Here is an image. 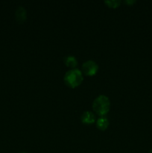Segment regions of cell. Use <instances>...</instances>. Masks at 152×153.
I'll return each mask as SVG.
<instances>
[{
	"label": "cell",
	"instance_id": "obj_10",
	"mask_svg": "<svg viewBox=\"0 0 152 153\" xmlns=\"http://www.w3.org/2000/svg\"><path fill=\"white\" fill-rule=\"evenodd\" d=\"M149 153H152V149H151V150H150V151H149Z\"/></svg>",
	"mask_w": 152,
	"mask_h": 153
},
{
	"label": "cell",
	"instance_id": "obj_1",
	"mask_svg": "<svg viewBox=\"0 0 152 153\" xmlns=\"http://www.w3.org/2000/svg\"><path fill=\"white\" fill-rule=\"evenodd\" d=\"M92 109L98 115L104 117L110 109V101L105 95L98 96L92 102Z\"/></svg>",
	"mask_w": 152,
	"mask_h": 153
},
{
	"label": "cell",
	"instance_id": "obj_3",
	"mask_svg": "<svg viewBox=\"0 0 152 153\" xmlns=\"http://www.w3.org/2000/svg\"><path fill=\"white\" fill-rule=\"evenodd\" d=\"M98 64L92 60H88L85 61L82 65V72L84 75L88 76H93L98 73Z\"/></svg>",
	"mask_w": 152,
	"mask_h": 153
},
{
	"label": "cell",
	"instance_id": "obj_6",
	"mask_svg": "<svg viewBox=\"0 0 152 153\" xmlns=\"http://www.w3.org/2000/svg\"><path fill=\"white\" fill-rule=\"evenodd\" d=\"M109 125H110V122L105 116L101 117L96 121L97 128L101 131H105L108 128Z\"/></svg>",
	"mask_w": 152,
	"mask_h": 153
},
{
	"label": "cell",
	"instance_id": "obj_8",
	"mask_svg": "<svg viewBox=\"0 0 152 153\" xmlns=\"http://www.w3.org/2000/svg\"><path fill=\"white\" fill-rule=\"evenodd\" d=\"M104 3H105L109 7H111V8H116V7L120 6L121 1L120 0H107V1H104Z\"/></svg>",
	"mask_w": 152,
	"mask_h": 153
},
{
	"label": "cell",
	"instance_id": "obj_4",
	"mask_svg": "<svg viewBox=\"0 0 152 153\" xmlns=\"http://www.w3.org/2000/svg\"><path fill=\"white\" fill-rule=\"evenodd\" d=\"M15 18L16 20L19 24H22L27 19V11L26 9L23 6H19L17 7L15 12Z\"/></svg>",
	"mask_w": 152,
	"mask_h": 153
},
{
	"label": "cell",
	"instance_id": "obj_2",
	"mask_svg": "<svg viewBox=\"0 0 152 153\" xmlns=\"http://www.w3.org/2000/svg\"><path fill=\"white\" fill-rule=\"evenodd\" d=\"M63 80L66 85L69 88H77L83 80L82 72L77 68L71 69L65 73Z\"/></svg>",
	"mask_w": 152,
	"mask_h": 153
},
{
	"label": "cell",
	"instance_id": "obj_11",
	"mask_svg": "<svg viewBox=\"0 0 152 153\" xmlns=\"http://www.w3.org/2000/svg\"><path fill=\"white\" fill-rule=\"evenodd\" d=\"M19 153H29V152H19Z\"/></svg>",
	"mask_w": 152,
	"mask_h": 153
},
{
	"label": "cell",
	"instance_id": "obj_5",
	"mask_svg": "<svg viewBox=\"0 0 152 153\" xmlns=\"http://www.w3.org/2000/svg\"><path fill=\"white\" fill-rule=\"evenodd\" d=\"M80 120L83 124L86 125H91V124L94 123L95 121V116L92 112L89 111H86L82 114L81 117H80Z\"/></svg>",
	"mask_w": 152,
	"mask_h": 153
},
{
	"label": "cell",
	"instance_id": "obj_9",
	"mask_svg": "<svg viewBox=\"0 0 152 153\" xmlns=\"http://www.w3.org/2000/svg\"><path fill=\"white\" fill-rule=\"evenodd\" d=\"M135 2V0H126V1H125V4H128V5H132V4H134Z\"/></svg>",
	"mask_w": 152,
	"mask_h": 153
},
{
	"label": "cell",
	"instance_id": "obj_7",
	"mask_svg": "<svg viewBox=\"0 0 152 153\" xmlns=\"http://www.w3.org/2000/svg\"><path fill=\"white\" fill-rule=\"evenodd\" d=\"M64 63L68 67H70L72 69L76 68L77 65V60L73 55H68V56L65 57L63 59Z\"/></svg>",
	"mask_w": 152,
	"mask_h": 153
}]
</instances>
